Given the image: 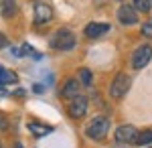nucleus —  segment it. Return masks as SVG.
I'll use <instances>...</instances> for the list:
<instances>
[{"instance_id": "1", "label": "nucleus", "mask_w": 152, "mask_h": 148, "mask_svg": "<svg viewBox=\"0 0 152 148\" xmlns=\"http://www.w3.org/2000/svg\"><path fill=\"white\" fill-rule=\"evenodd\" d=\"M77 45V37L69 29H59L57 33L51 37V47L55 51H69Z\"/></svg>"}, {"instance_id": "2", "label": "nucleus", "mask_w": 152, "mask_h": 148, "mask_svg": "<svg viewBox=\"0 0 152 148\" xmlns=\"http://www.w3.org/2000/svg\"><path fill=\"white\" fill-rule=\"evenodd\" d=\"M107 132H110V120H107L105 116L94 118V120L89 122V126L85 128V136L91 138V140H102Z\"/></svg>"}, {"instance_id": "3", "label": "nucleus", "mask_w": 152, "mask_h": 148, "mask_svg": "<svg viewBox=\"0 0 152 148\" xmlns=\"http://www.w3.org/2000/svg\"><path fill=\"white\" fill-rule=\"evenodd\" d=\"M130 85H132V79H130L128 73H118L114 81H112V85H110V95L114 97V100H122L126 93H128Z\"/></svg>"}, {"instance_id": "4", "label": "nucleus", "mask_w": 152, "mask_h": 148, "mask_svg": "<svg viewBox=\"0 0 152 148\" xmlns=\"http://www.w3.org/2000/svg\"><path fill=\"white\" fill-rule=\"evenodd\" d=\"M150 59H152V47L142 45V47H138V49L134 51V55H132V67L134 69L146 67V65L150 63Z\"/></svg>"}, {"instance_id": "5", "label": "nucleus", "mask_w": 152, "mask_h": 148, "mask_svg": "<svg viewBox=\"0 0 152 148\" xmlns=\"http://www.w3.org/2000/svg\"><path fill=\"white\" fill-rule=\"evenodd\" d=\"M87 108H89L87 97L77 95V97L71 100V103H69V116H71V118H75V120H79V118H83V116L87 114Z\"/></svg>"}, {"instance_id": "6", "label": "nucleus", "mask_w": 152, "mask_h": 148, "mask_svg": "<svg viewBox=\"0 0 152 148\" xmlns=\"http://www.w3.org/2000/svg\"><path fill=\"white\" fill-rule=\"evenodd\" d=\"M118 21L124 24H136L138 23V12L136 8L132 6V4H122L120 8H118Z\"/></svg>"}, {"instance_id": "7", "label": "nucleus", "mask_w": 152, "mask_h": 148, "mask_svg": "<svg viewBox=\"0 0 152 148\" xmlns=\"http://www.w3.org/2000/svg\"><path fill=\"white\" fill-rule=\"evenodd\" d=\"M51 18H53V8H51L49 4L37 2L35 4V16H33L35 24H45V23H49Z\"/></svg>"}, {"instance_id": "8", "label": "nucleus", "mask_w": 152, "mask_h": 148, "mask_svg": "<svg viewBox=\"0 0 152 148\" xmlns=\"http://www.w3.org/2000/svg\"><path fill=\"white\" fill-rule=\"evenodd\" d=\"M136 136H138V130L134 128V126H120L116 130V140L118 142H124V144H132V142H136Z\"/></svg>"}, {"instance_id": "9", "label": "nucleus", "mask_w": 152, "mask_h": 148, "mask_svg": "<svg viewBox=\"0 0 152 148\" xmlns=\"http://www.w3.org/2000/svg\"><path fill=\"white\" fill-rule=\"evenodd\" d=\"M110 23H89L85 26V37L87 39H99L105 33H110Z\"/></svg>"}, {"instance_id": "10", "label": "nucleus", "mask_w": 152, "mask_h": 148, "mask_svg": "<svg viewBox=\"0 0 152 148\" xmlns=\"http://www.w3.org/2000/svg\"><path fill=\"white\" fill-rule=\"evenodd\" d=\"M77 95H79V81L67 79L61 87V97L63 100H75Z\"/></svg>"}, {"instance_id": "11", "label": "nucleus", "mask_w": 152, "mask_h": 148, "mask_svg": "<svg viewBox=\"0 0 152 148\" xmlns=\"http://www.w3.org/2000/svg\"><path fill=\"white\" fill-rule=\"evenodd\" d=\"M28 130H31V134L37 136V138L47 136V134L53 132V128H51L49 124H41V122H28Z\"/></svg>"}, {"instance_id": "12", "label": "nucleus", "mask_w": 152, "mask_h": 148, "mask_svg": "<svg viewBox=\"0 0 152 148\" xmlns=\"http://www.w3.org/2000/svg\"><path fill=\"white\" fill-rule=\"evenodd\" d=\"M16 81H18V75L14 71L0 67V85H14Z\"/></svg>"}, {"instance_id": "13", "label": "nucleus", "mask_w": 152, "mask_h": 148, "mask_svg": "<svg viewBox=\"0 0 152 148\" xmlns=\"http://www.w3.org/2000/svg\"><path fill=\"white\" fill-rule=\"evenodd\" d=\"M136 144L138 146H148V144H152V130H142V132H138Z\"/></svg>"}, {"instance_id": "14", "label": "nucleus", "mask_w": 152, "mask_h": 148, "mask_svg": "<svg viewBox=\"0 0 152 148\" xmlns=\"http://www.w3.org/2000/svg\"><path fill=\"white\" fill-rule=\"evenodd\" d=\"M134 8H136V12H150L152 8V0H134V4H132Z\"/></svg>"}, {"instance_id": "15", "label": "nucleus", "mask_w": 152, "mask_h": 148, "mask_svg": "<svg viewBox=\"0 0 152 148\" xmlns=\"http://www.w3.org/2000/svg\"><path fill=\"white\" fill-rule=\"evenodd\" d=\"M2 6H4V12H2V14H4L6 18L16 14V2H14V0H4V4H2Z\"/></svg>"}, {"instance_id": "16", "label": "nucleus", "mask_w": 152, "mask_h": 148, "mask_svg": "<svg viewBox=\"0 0 152 148\" xmlns=\"http://www.w3.org/2000/svg\"><path fill=\"white\" fill-rule=\"evenodd\" d=\"M79 81H81L83 85H91V81H94V73H91L89 69H79Z\"/></svg>"}, {"instance_id": "17", "label": "nucleus", "mask_w": 152, "mask_h": 148, "mask_svg": "<svg viewBox=\"0 0 152 148\" xmlns=\"http://www.w3.org/2000/svg\"><path fill=\"white\" fill-rule=\"evenodd\" d=\"M142 34H144V37H148V39H152V18L142 24Z\"/></svg>"}, {"instance_id": "18", "label": "nucleus", "mask_w": 152, "mask_h": 148, "mask_svg": "<svg viewBox=\"0 0 152 148\" xmlns=\"http://www.w3.org/2000/svg\"><path fill=\"white\" fill-rule=\"evenodd\" d=\"M0 130H8V120H6V116L0 114Z\"/></svg>"}, {"instance_id": "19", "label": "nucleus", "mask_w": 152, "mask_h": 148, "mask_svg": "<svg viewBox=\"0 0 152 148\" xmlns=\"http://www.w3.org/2000/svg\"><path fill=\"white\" fill-rule=\"evenodd\" d=\"M8 45V39H6V37H4V34L0 33V49H4V47Z\"/></svg>"}, {"instance_id": "20", "label": "nucleus", "mask_w": 152, "mask_h": 148, "mask_svg": "<svg viewBox=\"0 0 152 148\" xmlns=\"http://www.w3.org/2000/svg\"><path fill=\"white\" fill-rule=\"evenodd\" d=\"M14 148H24V146L20 144V142H16V144H14Z\"/></svg>"}, {"instance_id": "21", "label": "nucleus", "mask_w": 152, "mask_h": 148, "mask_svg": "<svg viewBox=\"0 0 152 148\" xmlns=\"http://www.w3.org/2000/svg\"><path fill=\"white\" fill-rule=\"evenodd\" d=\"M2 4H4V0H0V6H2Z\"/></svg>"}, {"instance_id": "22", "label": "nucleus", "mask_w": 152, "mask_h": 148, "mask_svg": "<svg viewBox=\"0 0 152 148\" xmlns=\"http://www.w3.org/2000/svg\"><path fill=\"white\" fill-rule=\"evenodd\" d=\"M0 148H2V144H0Z\"/></svg>"}, {"instance_id": "23", "label": "nucleus", "mask_w": 152, "mask_h": 148, "mask_svg": "<svg viewBox=\"0 0 152 148\" xmlns=\"http://www.w3.org/2000/svg\"><path fill=\"white\" fill-rule=\"evenodd\" d=\"M150 148H152V146H150Z\"/></svg>"}]
</instances>
